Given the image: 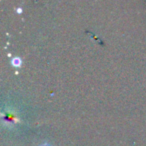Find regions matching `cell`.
Segmentation results:
<instances>
[{"label":"cell","mask_w":146,"mask_h":146,"mask_svg":"<svg viewBox=\"0 0 146 146\" xmlns=\"http://www.w3.org/2000/svg\"><path fill=\"white\" fill-rule=\"evenodd\" d=\"M39 146H52L50 143H48V142H44V143H42L41 145H39Z\"/></svg>","instance_id":"3"},{"label":"cell","mask_w":146,"mask_h":146,"mask_svg":"<svg viewBox=\"0 0 146 146\" xmlns=\"http://www.w3.org/2000/svg\"><path fill=\"white\" fill-rule=\"evenodd\" d=\"M21 11H22V10H21V8H18V9H17V12H18V13H21Z\"/></svg>","instance_id":"4"},{"label":"cell","mask_w":146,"mask_h":146,"mask_svg":"<svg viewBox=\"0 0 146 146\" xmlns=\"http://www.w3.org/2000/svg\"><path fill=\"white\" fill-rule=\"evenodd\" d=\"M21 59L19 58V57H15V58L12 59V61H11V65L14 67H20L21 66Z\"/></svg>","instance_id":"2"},{"label":"cell","mask_w":146,"mask_h":146,"mask_svg":"<svg viewBox=\"0 0 146 146\" xmlns=\"http://www.w3.org/2000/svg\"><path fill=\"white\" fill-rule=\"evenodd\" d=\"M18 122V118L14 115V114L7 112L6 114H3V123L7 124V125H14Z\"/></svg>","instance_id":"1"}]
</instances>
